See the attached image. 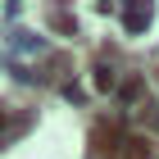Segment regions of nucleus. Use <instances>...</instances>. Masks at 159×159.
Returning a JSON list of instances; mask_svg holds the SVG:
<instances>
[{"label": "nucleus", "instance_id": "1", "mask_svg": "<svg viewBox=\"0 0 159 159\" xmlns=\"http://www.w3.org/2000/svg\"><path fill=\"white\" fill-rule=\"evenodd\" d=\"M118 155L123 159H150V141H146V136H127Z\"/></svg>", "mask_w": 159, "mask_h": 159}, {"label": "nucleus", "instance_id": "2", "mask_svg": "<svg viewBox=\"0 0 159 159\" xmlns=\"http://www.w3.org/2000/svg\"><path fill=\"white\" fill-rule=\"evenodd\" d=\"M146 23H150V9H141V5H132V9H127V32H141Z\"/></svg>", "mask_w": 159, "mask_h": 159}]
</instances>
